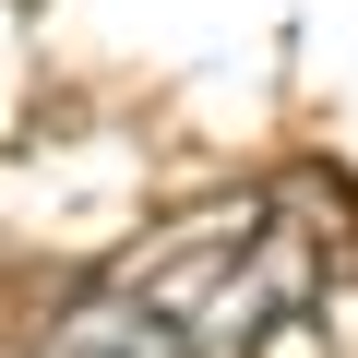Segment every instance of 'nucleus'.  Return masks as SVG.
Segmentation results:
<instances>
[{"mask_svg": "<svg viewBox=\"0 0 358 358\" xmlns=\"http://www.w3.org/2000/svg\"><path fill=\"white\" fill-rule=\"evenodd\" d=\"M310 299V227L287 203H203L120 251L36 358H251Z\"/></svg>", "mask_w": 358, "mask_h": 358, "instance_id": "obj_1", "label": "nucleus"}]
</instances>
